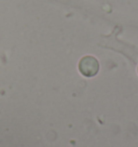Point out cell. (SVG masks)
<instances>
[{"label":"cell","mask_w":138,"mask_h":147,"mask_svg":"<svg viewBox=\"0 0 138 147\" xmlns=\"http://www.w3.org/2000/svg\"><path fill=\"white\" fill-rule=\"evenodd\" d=\"M79 70L85 77H94L99 70L98 61L91 55H86L82 57L79 62Z\"/></svg>","instance_id":"cell-1"}]
</instances>
